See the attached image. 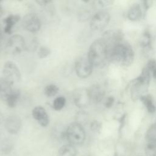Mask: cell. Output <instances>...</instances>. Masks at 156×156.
I'll return each mask as SVG.
<instances>
[{"instance_id":"obj_35","label":"cell","mask_w":156,"mask_h":156,"mask_svg":"<svg viewBox=\"0 0 156 156\" xmlns=\"http://www.w3.org/2000/svg\"><path fill=\"white\" fill-rule=\"evenodd\" d=\"M4 119L2 113L0 110V126L4 123Z\"/></svg>"},{"instance_id":"obj_1","label":"cell","mask_w":156,"mask_h":156,"mask_svg":"<svg viewBox=\"0 0 156 156\" xmlns=\"http://www.w3.org/2000/svg\"><path fill=\"white\" fill-rule=\"evenodd\" d=\"M135 52L132 46L122 41L114 45L108 46V60L116 65L128 67L134 60Z\"/></svg>"},{"instance_id":"obj_22","label":"cell","mask_w":156,"mask_h":156,"mask_svg":"<svg viewBox=\"0 0 156 156\" xmlns=\"http://www.w3.org/2000/svg\"><path fill=\"white\" fill-rule=\"evenodd\" d=\"M66 99L63 96H58L54 99L52 103V107L55 110H61L66 104Z\"/></svg>"},{"instance_id":"obj_32","label":"cell","mask_w":156,"mask_h":156,"mask_svg":"<svg viewBox=\"0 0 156 156\" xmlns=\"http://www.w3.org/2000/svg\"><path fill=\"white\" fill-rule=\"evenodd\" d=\"M91 129L94 132H98L101 129V124L97 121H93L90 125Z\"/></svg>"},{"instance_id":"obj_36","label":"cell","mask_w":156,"mask_h":156,"mask_svg":"<svg viewBox=\"0 0 156 156\" xmlns=\"http://www.w3.org/2000/svg\"><path fill=\"white\" fill-rule=\"evenodd\" d=\"M83 2H85V3H87V2H88L89 1H90V0H82Z\"/></svg>"},{"instance_id":"obj_19","label":"cell","mask_w":156,"mask_h":156,"mask_svg":"<svg viewBox=\"0 0 156 156\" xmlns=\"http://www.w3.org/2000/svg\"><path fill=\"white\" fill-rule=\"evenodd\" d=\"M140 99L149 113H154L155 112L156 107L154 105L152 98L150 94H144L142 96Z\"/></svg>"},{"instance_id":"obj_7","label":"cell","mask_w":156,"mask_h":156,"mask_svg":"<svg viewBox=\"0 0 156 156\" xmlns=\"http://www.w3.org/2000/svg\"><path fill=\"white\" fill-rule=\"evenodd\" d=\"M93 66L90 62L87 55L77 58L74 63V69L77 76L82 79L89 77L93 71Z\"/></svg>"},{"instance_id":"obj_18","label":"cell","mask_w":156,"mask_h":156,"mask_svg":"<svg viewBox=\"0 0 156 156\" xmlns=\"http://www.w3.org/2000/svg\"><path fill=\"white\" fill-rule=\"evenodd\" d=\"M77 150L72 144H63L58 151V156H76Z\"/></svg>"},{"instance_id":"obj_29","label":"cell","mask_w":156,"mask_h":156,"mask_svg":"<svg viewBox=\"0 0 156 156\" xmlns=\"http://www.w3.org/2000/svg\"><path fill=\"white\" fill-rule=\"evenodd\" d=\"M91 13L90 11L86 9H83L79 12L78 14V20L80 22H85L91 19Z\"/></svg>"},{"instance_id":"obj_37","label":"cell","mask_w":156,"mask_h":156,"mask_svg":"<svg viewBox=\"0 0 156 156\" xmlns=\"http://www.w3.org/2000/svg\"><path fill=\"white\" fill-rule=\"evenodd\" d=\"M138 156H140V155H138Z\"/></svg>"},{"instance_id":"obj_34","label":"cell","mask_w":156,"mask_h":156,"mask_svg":"<svg viewBox=\"0 0 156 156\" xmlns=\"http://www.w3.org/2000/svg\"><path fill=\"white\" fill-rule=\"evenodd\" d=\"M143 5L144 6V8L146 9H149V7H150V0H143Z\"/></svg>"},{"instance_id":"obj_26","label":"cell","mask_w":156,"mask_h":156,"mask_svg":"<svg viewBox=\"0 0 156 156\" xmlns=\"http://www.w3.org/2000/svg\"><path fill=\"white\" fill-rule=\"evenodd\" d=\"M146 67L149 70L151 76L156 79V60L153 58L150 59L147 62Z\"/></svg>"},{"instance_id":"obj_28","label":"cell","mask_w":156,"mask_h":156,"mask_svg":"<svg viewBox=\"0 0 156 156\" xmlns=\"http://www.w3.org/2000/svg\"><path fill=\"white\" fill-rule=\"evenodd\" d=\"M51 49L45 46H40L37 49V55L39 58H44L50 55Z\"/></svg>"},{"instance_id":"obj_12","label":"cell","mask_w":156,"mask_h":156,"mask_svg":"<svg viewBox=\"0 0 156 156\" xmlns=\"http://www.w3.org/2000/svg\"><path fill=\"white\" fill-rule=\"evenodd\" d=\"M4 124L6 130L11 134H16L22 126L21 118L16 115H12L7 117L4 119Z\"/></svg>"},{"instance_id":"obj_13","label":"cell","mask_w":156,"mask_h":156,"mask_svg":"<svg viewBox=\"0 0 156 156\" xmlns=\"http://www.w3.org/2000/svg\"><path fill=\"white\" fill-rule=\"evenodd\" d=\"M32 115L41 126L46 127L48 126L49 123V116L43 107H35L32 111Z\"/></svg>"},{"instance_id":"obj_21","label":"cell","mask_w":156,"mask_h":156,"mask_svg":"<svg viewBox=\"0 0 156 156\" xmlns=\"http://www.w3.org/2000/svg\"><path fill=\"white\" fill-rule=\"evenodd\" d=\"M20 96V91L18 90L13 88L12 93H10V94L7 100L5 101L7 105L10 108L15 107L18 104Z\"/></svg>"},{"instance_id":"obj_30","label":"cell","mask_w":156,"mask_h":156,"mask_svg":"<svg viewBox=\"0 0 156 156\" xmlns=\"http://www.w3.org/2000/svg\"><path fill=\"white\" fill-rule=\"evenodd\" d=\"M13 149V144L12 143L8 140L5 141L3 144H2V147L1 151L3 153L5 154H9L11 151Z\"/></svg>"},{"instance_id":"obj_16","label":"cell","mask_w":156,"mask_h":156,"mask_svg":"<svg viewBox=\"0 0 156 156\" xmlns=\"http://www.w3.org/2000/svg\"><path fill=\"white\" fill-rule=\"evenodd\" d=\"M20 20V16L16 14H10L6 16L3 20V23H4V32L9 34H11L13 27Z\"/></svg>"},{"instance_id":"obj_31","label":"cell","mask_w":156,"mask_h":156,"mask_svg":"<svg viewBox=\"0 0 156 156\" xmlns=\"http://www.w3.org/2000/svg\"><path fill=\"white\" fill-rule=\"evenodd\" d=\"M115 102V99L113 96L107 97L104 101V105L107 108H110Z\"/></svg>"},{"instance_id":"obj_6","label":"cell","mask_w":156,"mask_h":156,"mask_svg":"<svg viewBox=\"0 0 156 156\" xmlns=\"http://www.w3.org/2000/svg\"><path fill=\"white\" fill-rule=\"evenodd\" d=\"M3 77L12 85L19 82L21 78L20 71L17 65L12 61L6 62L2 68Z\"/></svg>"},{"instance_id":"obj_23","label":"cell","mask_w":156,"mask_h":156,"mask_svg":"<svg viewBox=\"0 0 156 156\" xmlns=\"http://www.w3.org/2000/svg\"><path fill=\"white\" fill-rule=\"evenodd\" d=\"M144 151L146 156H156V141H147Z\"/></svg>"},{"instance_id":"obj_17","label":"cell","mask_w":156,"mask_h":156,"mask_svg":"<svg viewBox=\"0 0 156 156\" xmlns=\"http://www.w3.org/2000/svg\"><path fill=\"white\" fill-rule=\"evenodd\" d=\"M13 88L12 85L4 77L0 78V100L5 101Z\"/></svg>"},{"instance_id":"obj_27","label":"cell","mask_w":156,"mask_h":156,"mask_svg":"<svg viewBox=\"0 0 156 156\" xmlns=\"http://www.w3.org/2000/svg\"><path fill=\"white\" fill-rule=\"evenodd\" d=\"M38 48V41L36 38H33L32 41L26 42L25 46V50L29 52H34Z\"/></svg>"},{"instance_id":"obj_20","label":"cell","mask_w":156,"mask_h":156,"mask_svg":"<svg viewBox=\"0 0 156 156\" xmlns=\"http://www.w3.org/2000/svg\"><path fill=\"white\" fill-rule=\"evenodd\" d=\"M115 0H93L92 7L94 10L97 11L104 10V9L112 5Z\"/></svg>"},{"instance_id":"obj_9","label":"cell","mask_w":156,"mask_h":156,"mask_svg":"<svg viewBox=\"0 0 156 156\" xmlns=\"http://www.w3.org/2000/svg\"><path fill=\"white\" fill-rule=\"evenodd\" d=\"M23 28L30 33H36L41 28V21L37 14L29 13L25 15L22 19Z\"/></svg>"},{"instance_id":"obj_10","label":"cell","mask_w":156,"mask_h":156,"mask_svg":"<svg viewBox=\"0 0 156 156\" xmlns=\"http://www.w3.org/2000/svg\"><path fill=\"white\" fill-rule=\"evenodd\" d=\"M73 101L79 108H85L89 105L91 101L88 88H79L74 90Z\"/></svg>"},{"instance_id":"obj_2","label":"cell","mask_w":156,"mask_h":156,"mask_svg":"<svg viewBox=\"0 0 156 156\" xmlns=\"http://www.w3.org/2000/svg\"><path fill=\"white\" fill-rule=\"evenodd\" d=\"M87 57L93 67L101 68L106 65L108 60V46L102 38H97L92 42Z\"/></svg>"},{"instance_id":"obj_11","label":"cell","mask_w":156,"mask_h":156,"mask_svg":"<svg viewBox=\"0 0 156 156\" xmlns=\"http://www.w3.org/2000/svg\"><path fill=\"white\" fill-rule=\"evenodd\" d=\"M101 38L106 42L107 46H110L123 41L124 34L119 29H110L105 30Z\"/></svg>"},{"instance_id":"obj_24","label":"cell","mask_w":156,"mask_h":156,"mask_svg":"<svg viewBox=\"0 0 156 156\" xmlns=\"http://www.w3.org/2000/svg\"><path fill=\"white\" fill-rule=\"evenodd\" d=\"M58 88L57 85L54 84H49L45 87L44 89V94L47 97H52L57 94L58 92Z\"/></svg>"},{"instance_id":"obj_14","label":"cell","mask_w":156,"mask_h":156,"mask_svg":"<svg viewBox=\"0 0 156 156\" xmlns=\"http://www.w3.org/2000/svg\"><path fill=\"white\" fill-rule=\"evenodd\" d=\"M143 16V11L141 5L138 3L132 4L127 12V19L132 22L140 21Z\"/></svg>"},{"instance_id":"obj_5","label":"cell","mask_w":156,"mask_h":156,"mask_svg":"<svg viewBox=\"0 0 156 156\" xmlns=\"http://www.w3.org/2000/svg\"><path fill=\"white\" fill-rule=\"evenodd\" d=\"M110 13L105 10L97 11L91 18L90 27L91 30L95 32H102L108 26L110 21Z\"/></svg>"},{"instance_id":"obj_8","label":"cell","mask_w":156,"mask_h":156,"mask_svg":"<svg viewBox=\"0 0 156 156\" xmlns=\"http://www.w3.org/2000/svg\"><path fill=\"white\" fill-rule=\"evenodd\" d=\"M26 40L20 34L12 35L7 40L6 49L9 52L13 55L20 54L25 50Z\"/></svg>"},{"instance_id":"obj_25","label":"cell","mask_w":156,"mask_h":156,"mask_svg":"<svg viewBox=\"0 0 156 156\" xmlns=\"http://www.w3.org/2000/svg\"><path fill=\"white\" fill-rule=\"evenodd\" d=\"M146 140L147 141H156V122L148 129L146 133Z\"/></svg>"},{"instance_id":"obj_33","label":"cell","mask_w":156,"mask_h":156,"mask_svg":"<svg viewBox=\"0 0 156 156\" xmlns=\"http://www.w3.org/2000/svg\"><path fill=\"white\" fill-rule=\"evenodd\" d=\"M35 1L40 5H46L51 2L52 0H35Z\"/></svg>"},{"instance_id":"obj_3","label":"cell","mask_w":156,"mask_h":156,"mask_svg":"<svg viewBox=\"0 0 156 156\" xmlns=\"http://www.w3.org/2000/svg\"><path fill=\"white\" fill-rule=\"evenodd\" d=\"M151 78V75L149 70L145 66L141 74L132 82L130 86L131 99L136 101L144 95L146 93Z\"/></svg>"},{"instance_id":"obj_4","label":"cell","mask_w":156,"mask_h":156,"mask_svg":"<svg viewBox=\"0 0 156 156\" xmlns=\"http://www.w3.org/2000/svg\"><path fill=\"white\" fill-rule=\"evenodd\" d=\"M66 139L73 145H80L85 140V132L82 125L77 122L70 124L66 128Z\"/></svg>"},{"instance_id":"obj_15","label":"cell","mask_w":156,"mask_h":156,"mask_svg":"<svg viewBox=\"0 0 156 156\" xmlns=\"http://www.w3.org/2000/svg\"><path fill=\"white\" fill-rule=\"evenodd\" d=\"M88 90L91 101L94 102L98 103L104 99L105 91L101 85L98 84L93 85L88 88Z\"/></svg>"}]
</instances>
